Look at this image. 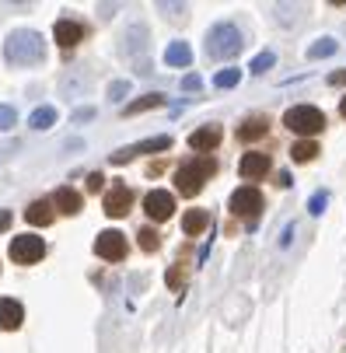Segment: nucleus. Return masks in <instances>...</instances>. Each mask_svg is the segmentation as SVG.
Here are the masks:
<instances>
[{"label":"nucleus","mask_w":346,"mask_h":353,"mask_svg":"<svg viewBox=\"0 0 346 353\" xmlns=\"http://www.w3.org/2000/svg\"><path fill=\"white\" fill-rule=\"evenodd\" d=\"M4 57H8V63H14V67H32V63H42L45 46H42V39H39L35 32H14V35L4 42Z\"/></svg>","instance_id":"obj_1"},{"label":"nucleus","mask_w":346,"mask_h":353,"mask_svg":"<svg viewBox=\"0 0 346 353\" xmlns=\"http://www.w3.org/2000/svg\"><path fill=\"white\" fill-rule=\"evenodd\" d=\"M238 168H241V179H263L269 172V154H263V150H249Z\"/></svg>","instance_id":"obj_12"},{"label":"nucleus","mask_w":346,"mask_h":353,"mask_svg":"<svg viewBox=\"0 0 346 353\" xmlns=\"http://www.w3.org/2000/svg\"><path fill=\"white\" fill-rule=\"evenodd\" d=\"M18 123V112L11 105H0V130H11Z\"/></svg>","instance_id":"obj_27"},{"label":"nucleus","mask_w":346,"mask_h":353,"mask_svg":"<svg viewBox=\"0 0 346 353\" xmlns=\"http://www.w3.org/2000/svg\"><path fill=\"white\" fill-rule=\"evenodd\" d=\"M339 112H343V116H346V98H343V102H339Z\"/></svg>","instance_id":"obj_35"},{"label":"nucleus","mask_w":346,"mask_h":353,"mask_svg":"<svg viewBox=\"0 0 346 353\" xmlns=\"http://www.w3.org/2000/svg\"><path fill=\"white\" fill-rule=\"evenodd\" d=\"M325 210V192H318L315 199H312V214H322Z\"/></svg>","instance_id":"obj_31"},{"label":"nucleus","mask_w":346,"mask_h":353,"mask_svg":"<svg viewBox=\"0 0 346 353\" xmlns=\"http://www.w3.org/2000/svg\"><path fill=\"white\" fill-rule=\"evenodd\" d=\"M143 214L151 221H168L175 214V196L168 189H151L143 196Z\"/></svg>","instance_id":"obj_8"},{"label":"nucleus","mask_w":346,"mask_h":353,"mask_svg":"<svg viewBox=\"0 0 346 353\" xmlns=\"http://www.w3.org/2000/svg\"><path fill=\"white\" fill-rule=\"evenodd\" d=\"M165 105V98L161 94H147V98H136V102L126 105V116H136V112H147V109H158Z\"/></svg>","instance_id":"obj_20"},{"label":"nucleus","mask_w":346,"mask_h":353,"mask_svg":"<svg viewBox=\"0 0 346 353\" xmlns=\"http://www.w3.org/2000/svg\"><path fill=\"white\" fill-rule=\"evenodd\" d=\"M42 256H45V241H42L39 234H18V238L11 241V259L21 263V266H32V263H39Z\"/></svg>","instance_id":"obj_5"},{"label":"nucleus","mask_w":346,"mask_h":353,"mask_svg":"<svg viewBox=\"0 0 346 353\" xmlns=\"http://www.w3.org/2000/svg\"><path fill=\"white\" fill-rule=\"evenodd\" d=\"M94 256L98 259H109V263L126 259V234L123 231H102V234L94 238Z\"/></svg>","instance_id":"obj_7"},{"label":"nucleus","mask_w":346,"mask_h":353,"mask_svg":"<svg viewBox=\"0 0 346 353\" xmlns=\"http://www.w3.org/2000/svg\"><path fill=\"white\" fill-rule=\"evenodd\" d=\"M221 143V126H203V130H196L189 137V147L192 150H200V154H207V150H214Z\"/></svg>","instance_id":"obj_14"},{"label":"nucleus","mask_w":346,"mask_h":353,"mask_svg":"<svg viewBox=\"0 0 346 353\" xmlns=\"http://www.w3.org/2000/svg\"><path fill=\"white\" fill-rule=\"evenodd\" d=\"M136 241H140V248H143V252H158V248H161V238H158V231H154V228H140Z\"/></svg>","instance_id":"obj_23"},{"label":"nucleus","mask_w":346,"mask_h":353,"mask_svg":"<svg viewBox=\"0 0 346 353\" xmlns=\"http://www.w3.org/2000/svg\"><path fill=\"white\" fill-rule=\"evenodd\" d=\"M332 53H336V39H318L308 49V60H322V57H332Z\"/></svg>","instance_id":"obj_24"},{"label":"nucleus","mask_w":346,"mask_h":353,"mask_svg":"<svg viewBox=\"0 0 346 353\" xmlns=\"http://www.w3.org/2000/svg\"><path fill=\"white\" fill-rule=\"evenodd\" d=\"M53 207H57L60 214H70V217H74V214L81 210V192H77V189H67V185H63V189H57Z\"/></svg>","instance_id":"obj_16"},{"label":"nucleus","mask_w":346,"mask_h":353,"mask_svg":"<svg viewBox=\"0 0 346 353\" xmlns=\"http://www.w3.org/2000/svg\"><path fill=\"white\" fill-rule=\"evenodd\" d=\"M290 158H294V161H315V158H318V143H315V140L294 143V147H290Z\"/></svg>","instance_id":"obj_19"},{"label":"nucleus","mask_w":346,"mask_h":353,"mask_svg":"<svg viewBox=\"0 0 346 353\" xmlns=\"http://www.w3.org/2000/svg\"><path fill=\"white\" fill-rule=\"evenodd\" d=\"M158 150H172V137H151V140L130 143V147L119 150V154H112V161H116V165H126V161H133V158H140V154H158Z\"/></svg>","instance_id":"obj_9"},{"label":"nucleus","mask_w":346,"mask_h":353,"mask_svg":"<svg viewBox=\"0 0 346 353\" xmlns=\"http://www.w3.org/2000/svg\"><path fill=\"white\" fill-rule=\"evenodd\" d=\"M21 319H25L21 301H14V297H0V329L14 332V329L21 325Z\"/></svg>","instance_id":"obj_13"},{"label":"nucleus","mask_w":346,"mask_h":353,"mask_svg":"<svg viewBox=\"0 0 346 353\" xmlns=\"http://www.w3.org/2000/svg\"><path fill=\"white\" fill-rule=\"evenodd\" d=\"M35 130H49V126H53L57 123V109L53 105H42V109H35L32 112V119H28Z\"/></svg>","instance_id":"obj_21"},{"label":"nucleus","mask_w":346,"mask_h":353,"mask_svg":"<svg viewBox=\"0 0 346 353\" xmlns=\"http://www.w3.org/2000/svg\"><path fill=\"white\" fill-rule=\"evenodd\" d=\"M53 35H57V46H63V49H70V46H77L84 35H88V28L81 25V21H57L53 25Z\"/></svg>","instance_id":"obj_11"},{"label":"nucleus","mask_w":346,"mask_h":353,"mask_svg":"<svg viewBox=\"0 0 346 353\" xmlns=\"http://www.w3.org/2000/svg\"><path fill=\"white\" fill-rule=\"evenodd\" d=\"M126 91H130V84H126V81H116V84H112V88H109V94H112V98H116V102H119V98H123V94H126Z\"/></svg>","instance_id":"obj_30"},{"label":"nucleus","mask_w":346,"mask_h":353,"mask_svg":"<svg viewBox=\"0 0 346 353\" xmlns=\"http://www.w3.org/2000/svg\"><path fill=\"white\" fill-rule=\"evenodd\" d=\"M91 116H94L91 105H88V109H77V112H74V123H84V119H91Z\"/></svg>","instance_id":"obj_32"},{"label":"nucleus","mask_w":346,"mask_h":353,"mask_svg":"<svg viewBox=\"0 0 346 353\" xmlns=\"http://www.w3.org/2000/svg\"><path fill=\"white\" fill-rule=\"evenodd\" d=\"M207 49L214 60H231L241 53V32L234 25H214L210 28V39H207Z\"/></svg>","instance_id":"obj_3"},{"label":"nucleus","mask_w":346,"mask_h":353,"mask_svg":"<svg viewBox=\"0 0 346 353\" xmlns=\"http://www.w3.org/2000/svg\"><path fill=\"white\" fill-rule=\"evenodd\" d=\"M238 81H241V74H238V70H221V74L214 77V84H217V88H234Z\"/></svg>","instance_id":"obj_26"},{"label":"nucleus","mask_w":346,"mask_h":353,"mask_svg":"<svg viewBox=\"0 0 346 353\" xmlns=\"http://www.w3.org/2000/svg\"><path fill=\"white\" fill-rule=\"evenodd\" d=\"M283 123H287V130L301 133V137H315V133H322L325 116H322L315 105H294V109H287Z\"/></svg>","instance_id":"obj_4"},{"label":"nucleus","mask_w":346,"mask_h":353,"mask_svg":"<svg viewBox=\"0 0 346 353\" xmlns=\"http://www.w3.org/2000/svg\"><path fill=\"white\" fill-rule=\"evenodd\" d=\"M88 189H91V192L102 189V175H98V172H94V175H88Z\"/></svg>","instance_id":"obj_33"},{"label":"nucleus","mask_w":346,"mask_h":353,"mask_svg":"<svg viewBox=\"0 0 346 353\" xmlns=\"http://www.w3.org/2000/svg\"><path fill=\"white\" fill-rule=\"evenodd\" d=\"M133 207V192L126 185H112V192L105 196V214L109 217H126Z\"/></svg>","instance_id":"obj_10"},{"label":"nucleus","mask_w":346,"mask_h":353,"mask_svg":"<svg viewBox=\"0 0 346 353\" xmlns=\"http://www.w3.org/2000/svg\"><path fill=\"white\" fill-rule=\"evenodd\" d=\"M207 224H210V217H207L203 210H189V214L182 217V231H185V234H200Z\"/></svg>","instance_id":"obj_18"},{"label":"nucleus","mask_w":346,"mask_h":353,"mask_svg":"<svg viewBox=\"0 0 346 353\" xmlns=\"http://www.w3.org/2000/svg\"><path fill=\"white\" fill-rule=\"evenodd\" d=\"M273 63H276V57H273V53H259V57L252 60V74H266Z\"/></svg>","instance_id":"obj_25"},{"label":"nucleus","mask_w":346,"mask_h":353,"mask_svg":"<svg viewBox=\"0 0 346 353\" xmlns=\"http://www.w3.org/2000/svg\"><path fill=\"white\" fill-rule=\"evenodd\" d=\"M189 60H192V49H189V42H182V39L165 49V63H168V67H189Z\"/></svg>","instance_id":"obj_17"},{"label":"nucleus","mask_w":346,"mask_h":353,"mask_svg":"<svg viewBox=\"0 0 346 353\" xmlns=\"http://www.w3.org/2000/svg\"><path fill=\"white\" fill-rule=\"evenodd\" d=\"M200 84H203V81L196 77V74H185V77H182V88H185V91H200Z\"/></svg>","instance_id":"obj_29"},{"label":"nucleus","mask_w":346,"mask_h":353,"mask_svg":"<svg viewBox=\"0 0 346 353\" xmlns=\"http://www.w3.org/2000/svg\"><path fill=\"white\" fill-rule=\"evenodd\" d=\"M182 276H185V266L179 263V266L168 273V287H182Z\"/></svg>","instance_id":"obj_28"},{"label":"nucleus","mask_w":346,"mask_h":353,"mask_svg":"<svg viewBox=\"0 0 346 353\" xmlns=\"http://www.w3.org/2000/svg\"><path fill=\"white\" fill-rule=\"evenodd\" d=\"M53 203H45V199H35V203L25 210V221L32 224V228H45V224H53Z\"/></svg>","instance_id":"obj_15"},{"label":"nucleus","mask_w":346,"mask_h":353,"mask_svg":"<svg viewBox=\"0 0 346 353\" xmlns=\"http://www.w3.org/2000/svg\"><path fill=\"white\" fill-rule=\"evenodd\" d=\"M263 133H266V119H249V123L238 130V137H241L245 143H249V140H259Z\"/></svg>","instance_id":"obj_22"},{"label":"nucleus","mask_w":346,"mask_h":353,"mask_svg":"<svg viewBox=\"0 0 346 353\" xmlns=\"http://www.w3.org/2000/svg\"><path fill=\"white\" fill-rule=\"evenodd\" d=\"M231 210H234L238 217L256 221L259 210H263V192H259L256 185H241V189H234V196H231Z\"/></svg>","instance_id":"obj_6"},{"label":"nucleus","mask_w":346,"mask_h":353,"mask_svg":"<svg viewBox=\"0 0 346 353\" xmlns=\"http://www.w3.org/2000/svg\"><path fill=\"white\" fill-rule=\"evenodd\" d=\"M217 172V165H214V158H196V161H185L179 172H175V189L182 192V196H196L203 189V179L207 175H214Z\"/></svg>","instance_id":"obj_2"},{"label":"nucleus","mask_w":346,"mask_h":353,"mask_svg":"<svg viewBox=\"0 0 346 353\" xmlns=\"http://www.w3.org/2000/svg\"><path fill=\"white\" fill-rule=\"evenodd\" d=\"M8 228H11V214L0 210V231H8Z\"/></svg>","instance_id":"obj_34"}]
</instances>
